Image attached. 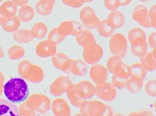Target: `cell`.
<instances>
[{"mask_svg": "<svg viewBox=\"0 0 156 116\" xmlns=\"http://www.w3.org/2000/svg\"><path fill=\"white\" fill-rule=\"evenodd\" d=\"M155 59L153 56L151 52H147L144 56L140 57V64L147 71H154L156 67Z\"/></svg>", "mask_w": 156, "mask_h": 116, "instance_id": "obj_26", "label": "cell"}, {"mask_svg": "<svg viewBox=\"0 0 156 116\" xmlns=\"http://www.w3.org/2000/svg\"><path fill=\"white\" fill-rule=\"evenodd\" d=\"M38 3L42 9L49 16L53 11L55 0H39Z\"/></svg>", "mask_w": 156, "mask_h": 116, "instance_id": "obj_35", "label": "cell"}, {"mask_svg": "<svg viewBox=\"0 0 156 116\" xmlns=\"http://www.w3.org/2000/svg\"><path fill=\"white\" fill-rule=\"evenodd\" d=\"M34 111L27 107L25 103H23L18 108L19 116H31Z\"/></svg>", "mask_w": 156, "mask_h": 116, "instance_id": "obj_41", "label": "cell"}, {"mask_svg": "<svg viewBox=\"0 0 156 116\" xmlns=\"http://www.w3.org/2000/svg\"><path fill=\"white\" fill-rule=\"evenodd\" d=\"M74 116H83V115H80V114H79V113H77V114L74 115Z\"/></svg>", "mask_w": 156, "mask_h": 116, "instance_id": "obj_56", "label": "cell"}, {"mask_svg": "<svg viewBox=\"0 0 156 116\" xmlns=\"http://www.w3.org/2000/svg\"><path fill=\"white\" fill-rule=\"evenodd\" d=\"M138 1H140L141 2H149L150 0H138Z\"/></svg>", "mask_w": 156, "mask_h": 116, "instance_id": "obj_54", "label": "cell"}, {"mask_svg": "<svg viewBox=\"0 0 156 116\" xmlns=\"http://www.w3.org/2000/svg\"><path fill=\"white\" fill-rule=\"evenodd\" d=\"M0 116H19L17 106L5 99H0Z\"/></svg>", "mask_w": 156, "mask_h": 116, "instance_id": "obj_16", "label": "cell"}, {"mask_svg": "<svg viewBox=\"0 0 156 116\" xmlns=\"http://www.w3.org/2000/svg\"><path fill=\"white\" fill-rule=\"evenodd\" d=\"M20 24H21V21L18 17L15 16L4 20L0 23V25L4 31L7 33H14L19 29Z\"/></svg>", "mask_w": 156, "mask_h": 116, "instance_id": "obj_19", "label": "cell"}, {"mask_svg": "<svg viewBox=\"0 0 156 116\" xmlns=\"http://www.w3.org/2000/svg\"><path fill=\"white\" fill-rule=\"evenodd\" d=\"M104 4L105 9L110 12L117 11L120 6L119 0H104Z\"/></svg>", "mask_w": 156, "mask_h": 116, "instance_id": "obj_37", "label": "cell"}, {"mask_svg": "<svg viewBox=\"0 0 156 116\" xmlns=\"http://www.w3.org/2000/svg\"><path fill=\"white\" fill-rule=\"evenodd\" d=\"M17 6L11 1H6L0 6V23L4 20L16 16Z\"/></svg>", "mask_w": 156, "mask_h": 116, "instance_id": "obj_14", "label": "cell"}, {"mask_svg": "<svg viewBox=\"0 0 156 116\" xmlns=\"http://www.w3.org/2000/svg\"><path fill=\"white\" fill-rule=\"evenodd\" d=\"M148 17L149 20L151 25L152 28H155L156 27V6L153 5L151 7L149 11H148Z\"/></svg>", "mask_w": 156, "mask_h": 116, "instance_id": "obj_38", "label": "cell"}, {"mask_svg": "<svg viewBox=\"0 0 156 116\" xmlns=\"http://www.w3.org/2000/svg\"><path fill=\"white\" fill-rule=\"evenodd\" d=\"M4 92L7 100L12 103H20L29 96V89L22 78H12L4 85Z\"/></svg>", "mask_w": 156, "mask_h": 116, "instance_id": "obj_1", "label": "cell"}, {"mask_svg": "<svg viewBox=\"0 0 156 116\" xmlns=\"http://www.w3.org/2000/svg\"><path fill=\"white\" fill-rule=\"evenodd\" d=\"M99 35L103 38H109L114 34L115 29L110 24L107 20H100L99 24L97 27Z\"/></svg>", "mask_w": 156, "mask_h": 116, "instance_id": "obj_23", "label": "cell"}, {"mask_svg": "<svg viewBox=\"0 0 156 116\" xmlns=\"http://www.w3.org/2000/svg\"><path fill=\"white\" fill-rule=\"evenodd\" d=\"M132 0H119L120 6H126L130 4Z\"/></svg>", "mask_w": 156, "mask_h": 116, "instance_id": "obj_47", "label": "cell"}, {"mask_svg": "<svg viewBox=\"0 0 156 116\" xmlns=\"http://www.w3.org/2000/svg\"><path fill=\"white\" fill-rule=\"evenodd\" d=\"M12 38L15 41L21 44H27L34 40L31 30L18 29L12 34Z\"/></svg>", "mask_w": 156, "mask_h": 116, "instance_id": "obj_20", "label": "cell"}, {"mask_svg": "<svg viewBox=\"0 0 156 116\" xmlns=\"http://www.w3.org/2000/svg\"><path fill=\"white\" fill-rule=\"evenodd\" d=\"M4 57V52L3 51L2 47L0 46V59H3Z\"/></svg>", "mask_w": 156, "mask_h": 116, "instance_id": "obj_50", "label": "cell"}, {"mask_svg": "<svg viewBox=\"0 0 156 116\" xmlns=\"http://www.w3.org/2000/svg\"><path fill=\"white\" fill-rule=\"evenodd\" d=\"M76 40L77 43L83 47V49L97 43L94 35L88 29L83 30L81 34L76 37Z\"/></svg>", "mask_w": 156, "mask_h": 116, "instance_id": "obj_17", "label": "cell"}, {"mask_svg": "<svg viewBox=\"0 0 156 116\" xmlns=\"http://www.w3.org/2000/svg\"><path fill=\"white\" fill-rule=\"evenodd\" d=\"M146 91L151 96H155V81L151 80L146 85Z\"/></svg>", "mask_w": 156, "mask_h": 116, "instance_id": "obj_42", "label": "cell"}, {"mask_svg": "<svg viewBox=\"0 0 156 116\" xmlns=\"http://www.w3.org/2000/svg\"><path fill=\"white\" fill-rule=\"evenodd\" d=\"M72 85V83L68 77L60 76L50 85V92L54 96H60L64 92H67Z\"/></svg>", "mask_w": 156, "mask_h": 116, "instance_id": "obj_8", "label": "cell"}, {"mask_svg": "<svg viewBox=\"0 0 156 116\" xmlns=\"http://www.w3.org/2000/svg\"><path fill=\"white\" fill-rule=\"evenodd\" d=\"M17 6H23L29 3V0H11Z\"/></svg>", "mask_w": 156, "mask_h": 116, "instance_id": "obj_45", "label": "cell"}, {"mask_svg": "<svg viewBox=\"0 0 156 116\" xmlns=\"http://www.w3.org/2000/svg\"><path fill=\"white\" fill-rule=\"evenodd\" d=\"M52 112L55 116H70L71 112L67 102L61 98L54 100L51 104Z\"/></svg>", "mask_w": 156, "mask_h": 116, "instance_id": "obj_13", "label": "cell"}, {"mask_svg": "<svg viewBox=\"0 0 156 116\" xmlns=\"http://www.w3.org/2000/svg\"><path fill=\"white\" fill-rule=\"evenodd\" d=\"M129 116H137V114H136V113H132Z\"/></svg>", "mask_w": 156, "mask_h": 116, "instance_id": "obj_55", "label": "cell"}, {"mask_svg": "<svg viewBox=\"0 0 156 116\" xmlns=\"http://www.w3.org/2000/svg\"><path fill=\"white\" fill-rule=\"evenodd\" d=\"M148 44L147 40H142L130 44V51L133 55L137 57H142L147 53Z\"/></svg>", "mask_w": 156, "mask_h": 116, "instance_id": "obj_21", "label": "cell"}, {"mask_svg": "<svg viewBox=\"0 0 156 116\" xmlns=\"http://www.w3.org/2000/svg\"><path fill=\"white\" fill-rule=\"evenodd\" d=\"M58 30L60 34L65 37L69 36L76 37L81 34L83 27L78 21L66 20L61 22V24L58 27Z\"/></svg>", "mask_w": 156, "mask_h": 116, "instance_id": "obj_7", "label": "cell"}, {"mask_svg": "<svg viewBox=\"0 0 156 116\" xmlns=\"http://www.w3.org/2000/svg\"><path fill=\"white\" fill-rule=\"evenodd\" d=\"M36 11L37 13L40 15V16H49V15L47 14L46 12H44L43 10L42 9V8L40 7V4L38 3V2H37L36 4Z\"/></svg>", "mask_w": 156, "mask_h": 116, "instance_id": "obj_46", "label": "cell"}, {"mask_svg": "<svg viewBox=\"0 0 156 116\" xmlns=\"http://www.w3.org/2000/svg\"><path fill=\"white\" fill-rule=\"evenodd\" d=\"M128 40L130 43L140 41L142 40H147V36L144 31L140 28H133L130 29L128 34Z\"/></svg>", "mask_w": 156, "mask_h": 116, "instance_id": "obj_28", "label": "cell"}, {"mask_svg": "<svg viewBox=\"0 0 156 116\" xmlns=\"http://www.w3.org/2000/svg\"><path fill=\"white\" fill-rule=\"evenodd\" d=\"M61 1L65 6L73 9H79L84 4L83 0H61Z\"/></svg>", "mask_w": 156, "mask_h": 116, "instance_id": "obj_39", "label": "cell"}, {"mask_svg": "<svg viewBox=\"0 0 156 116\" xmlns=\"http://www.w3.org/2000/svg\"><path fill=\"white\" fill-rule=\"evenodd\" d=\"M73 60L71 59H69L65 63L62 65V67H61V70L62 72H63L65 74H68L70 73V70H71V66H72V63Z\"/></svg>", "mask_w": 156, "mask_h": 116, "instance_id": "obj_44", "label": "cell"}, {"mask_svg": "<svg viewBox=\"0 0 156 116\" xmlns=\"http://www.w3.org/2000/svg\"><path fill=\"white\" fill-rule=\"evenodd\" d=\"M115 76L125 79H129L130 77V67L129 65L123 62L122 67H121L119 72H117V74H115Z\"/></svg>", "mask_w": 156, "mask_h": 116, "instance_id": "obj_36", "label": "cell"}, {"mask_svg": "<svg viewBox=\"0 0 156 116\" xmlns=\"http://www.w3.org/2000/svg\"><path fill=\"white\" fill-rule=\"evenodd\" d=\"M130 77L139 78L144 79L147 77V71L146 70L140 63H135L130 66Z\"/></svg>", "mask_w": 156, "mask_h": 116, "instance_id": "obj_29", "label": "cell"}, {"mask_svg": "<svg viewBox=\"0 0 156 116\" xmlns=\"http://www.w3.org/2000/svg\"><path fill=\"white\" fill-rule=\"evenodd\" d=\"M95 89H96V93L98 97L106 101L113 100L117 95L115 88L110 84H108V83H104L102 84L97 85Z\"/></svg>", "mask_w": 156, "mask_h": 116, "instance_id": "obj_12", "label": "cell"}, {"mask_svg": "<svg viewBox=\"0 0 156 116\" xmlns=\"http://www.w3.org/2000/svg\"><path fill=\"white\" fill-rule=\"evenodd\" d=\"M90 74L91 79L97 84V85L105 83L108 77V70L102 65L97 63L93 65L90 68Z\"/></svg>", "mask_w": 156, "mask_h": 116, "instance_id": "obj_11", "label": "cell"}, {"mask_svg": "<svg viewBox=\"0 0 156 116\" xmlns=\"http://www.w3.org/2000/svg\"><path fill=\"white\" fill-rule=\"evenodd\" d=\"M94 1V0H83V3H90V2H92Z\"/></svg>", "mask_w": 156, "mask_h": 116, "instance_id": "obj_52", "label": "cell"}, {"mask_svg": "<svg viewBox=\"0 0 156 116\" xmlns=\"http://www.w3.org/2000/svg\"><path fill=\"white\" fill-rule=\"evenodd\" d=\"M2 2H3V0H0V4H1Z\"/></svg>", "mask_w": 156, "mask_h": 116, "instance_id": "obj_58", "label": "cell"}, {"mask_svg": "<svg viewBox=\"0 0 156 116\" xmlns=\"http://www.w3.org/2000/svg\"><path fill=\"white\" fill-rule=\"evenodd\" d=\"M88 70L87 65L81 60H73L70 72L76 76H83Z\"/></svg>", "mask_w": 156, "mask_h": 116, "instance_id": "obj_24", "label": "cell"}, {"mask_svg": "<svg viewBox=\"0 0 156 116\" xmlns=\"http://www.w3.org/2000/svg\"><path fill=\"white\" fill-rule=\"evenodd\" d=\"M128 79H122V78L118 77L115 75L112 76V84L114 85V87H117L119 88H124L126 86Z\"/></svg>", "mask_w": 156, "mask_h": 116, "instance_id": "obj_40", "label": "cell"}, {"mask_svg": "<svg viewBox=\"0 0 156 116\" xmlns=\"http://www.w3.org/2000/svg\"><path fill=\"white\" fill-rule=\"evenodd\" d=\"M65 39V37L62 36L58 32V27H55V28L52 29L49 33L48 36H47V40L56 45L61 43Z\"/></svg>", "mask_w": 156, "mask_h": 116, "instance_id": "obj_34", "label": "cell"}, {"mask_svg": "<svg viewBox=\"0 0 156 116\" xmlns=\"http://www.w3.org/2000/svg\"><path fill=\"white\" fill-rule=\"evenodd\" d=\"M4 76L1 71H0V88H4Z\"/></svg>", "mask_w": 156, "mask_h": 116, "instance_id": "obj_48", "label": "cell"}, {"mask_svg": "<svg viewBox=\"0 0 156 116\" xmlns=\"http://www.w3.org/2000/svg\"><path fill=\"white\" fill-rule=\"evenodd\" d=\"M156 33L153 32L151 34H149V36L148 37L147 39V44L149 45L150 47H151L152 49H154L156 47Z\"/></svg>", "mask_w": 156, "mask_h": 116, "instance_id": "obj_43", "label": "cell"}, {"mask_svg": "<svg viewBox=\"0 0 156 116\" xmlns=\"http://www.w3.org/2000/svg\"><path fill=\"white\" fill-rule=\"evenodd\" d=\"M44 116H48V115H44Z\"/></svg>", "mask_w": 156, "mask_h": 116, "instance_id": "obj_59", "label": "cell"}, {"mask_svg": "<svg viewBox=\"0 0 156 116\" xmlns=\"http://www.w3.org/2000/svg\"><path fill=\"white\" fill-rule=\"evenodd\" d=\"M115 116H124V115H121V114H117V115H116Z\"/></svg>", "mask_w": 156, "mask_h": 116, "instance_id": "obj_57", "label": "cell"}, {"mask_svg": "<svg viewBox=\"0 0 156 116\" xmlns=\"http://www.w3.org/2000/svg\"><path fill=\"white\" fill-rule=\"evenodd\" d=\"M25 54V51L23 47L14 45L10 47L8 51V56L9 59L12 60H17L22 59Z\"/></svg>", "mask_w": 156, "mask_h": 116, "instance_id": "obj_31", "label": "cell"}, {"mask_svg": "<svg viewBox=\"0 0 156 116\" xmlns=\"http://www.w3.org/2000/svg\"><path fill=\"white\" fill-rule=\"evenodd\" d=\"M80 20L83 27L88 30L97 29L100 20L92 7L85 6L80 11Z\"/></svg>", "mask_w": 156, "mask_h": 116, "instance_id": "obj_5", "label": "cell"}, {"mask_svg": "<svg viewBox=\"0 0 156 116\" xmlns=\"http://www.w3.org/2000/svg\"><path fill=\"white\" fill-rule=\"evenodd\" d=\"M151 53H152V55H153V56L154 57L155 59H156V49H155V48L153 49V51L151 52Z\"/></svg>", "mask_w": 156, "mask_h": 116, "instance_id": "obj_51", "label": "cell"}, {"mask_svg": "<svg viewBox=\"0 0 156 116\" xmlns=\"http://www.w3.org/2000/svg\"><path fill=\"white\" fill-rule=\"evenodd\" d=\"M126 86L131 92H139L142 86V79L134 77H130L128 79Z\"/></svg>", "mask_w": 156, "mask_h": 116, "instance_id": "obj_33", "label": "cell"}, {"mask_svg": "<svg viewBox=\"0 0 156 116\" xmlns=\"http://www.w3.org/2000/svg\"><path fill=\"white\" fill-rule=\"evenodd\" d=\"M35 16V11L32 6L29 5L21 6L17 12V17L21 22H31Z\"/></svg>", "mask_w": 156, "mask_h": 116, "instance_id": "obj_22", "label": "cell"}, {"mask_svg": "<svg viewBox=\"0 0 156 116\" xmlns=\"http://www.w3.org/2000/svg\"><path fill=\"white\" fill-rule=\"evenodd\" d=\"M4 92V88H0V97L2 96Z\"/></svg>", "mask_w": 156, "mask_h": 116, "instance_id": "obj_53", "label": "cell"}, {"mask_svg": "<svg viewBox=\"0 0 156 116\" xmlns=\"http://www.w3.org/2000/svg\"><path fill=\"white\" fill-rule=\"evenodd\" d=\"M109 49L113 56L124 58L128 52V40L124 35L120 33L113 34L109 40Z\"/></svg>", "mask_w": 156, "mask_h": 116, "instance_id": "obj_3", "label": "cell"}, {"mask_svg": "<svg viewBox=\"0 0 156 116\" xmlns=\"http://www.w3.org/2000/svg\"><path fill=\"white\" fill-rule=\"evenodd\" d=\"M137 116H153L151 113L149 112H142L140 113V114H137Z\"/></svg>", "mask_w": 156, "mask_h": 116, "instance_id": "obj_49", "label": "cell"}, {"mask_svg": "<svg viewBox=\"0 0 156 116\" xmlns=\"http://www.w3.org/2000/svg\"><path fill=\"white\" fill-rule=\"evenodd\" d=\"M27 107L33 111L39 112L42 114L47 113L51 107V102L46 95L34 94L27 98L25 102Z\"/></svg>", "mask_w": 156, "mask_h": 116, "instance_id": "obj_4", "label": "cell"}, {"mask_svg": "<svg viewBox=\"0 0 156 116\" xmlns=\"http://www.w3.org/2000/svg\"><path fill=\"white\" fill-rule=\"evenodd\" d=\"M125 20L124 13L118 10L110 12L107 19L108 22L115 29L122 28L124 26Z\"/></svg>", "mask_w": 156, "mask_h": 116, "instance_id": "obj_18", "label": "cell"}, {"mask_svg": "<svg viewBox=\"0 0 156 116\" xmlns=\"http://www.w3.org/2000/svg\"><path fill=\"white\" fill-rule=\"evenodd\" d=\"M56 53V45L50 42L48 40H45L39 42L36 47V55L40 58H42V59L52 57Z\"/></svg>", "mask_w": 156, "mask_h": 116, "instance_id": "obj_10", "label": "cell"}, {"mask_svg": "<svg viewBox=\"0 0 156 116\" xmlns=\"http://www.w3.org/2000/svg\"><path fill=\"white\" fill-rule=\"evenodd\" d=\"M76 90L78 95L83 100L92 97L96 92V89L90 83L85 81L76 85Z\"/></svg>", "mask_w": 156, "mask_h": 116, "instance_id": "obj_15", "label": "cell"}, {"mask_svg": "<svg viewBox=\"0 0 156 116\" xmlns=\"http://www.w3.org/2000/svg\"><path fill=\"white\" fill-rule=\"evenodd\" d=\"M67 95L68 97V99L70 102L74 106V107H79L80 104L83 102V100L81 99L78 95L76 90V85H72V86L69 88V89L67 90Z\"/></svg>", "mask_w": 156, "mask_h": 116, "instance_id": "obj_30", "label": "cell"}, {"mask_svg": "<svg viewBox=\"0 0 156 116\" xmlns=\"http://www.w3.org/2000/svg\"><path fill=\"white\" fill-rule=\"evenodd\" d=\"M132 18L135 22L145 28H152L148 17V9L142 4L137 5L132 13Z\"/></svg>", "mask_w": 156, "mask_h": 116, "instance_id": "obj_9", "label": "cell"}, {"mask_svg": "<svg viewBox=\"0 0 156 116\" xmlns=\"http://www.w3.org/2000/svg\"><path fill=\"white\" fill-rule=\"evenodd\" d=\"M17 72L22 79L34 84H39L43 80L44 74L42 68L33 64L28 60H23L17 66Z\"/></svg>", "mask_w": 156, "mask_h": 116, "instance_id": "obj_2", "label": "cell"}, {"mask_svg": "<svg viewBox=\"0 0 156 116\" xmlns=\"http://www.w3.org/2000/svg\"><path fill=\"white\" fill-rule=\"evenodd\" d=\"M69 58L66 54L62 52L56 53L54 56L51 57V63L55 68L60 70L65 63H66Z\"/></svg>", "mask_w": 156, "mask_h": 116, "instance_id": "obj_32", "label": "cell"}, {"mask_svg": "<svg viewBox=\"0 0 156 116\" xmlns=\"http://www.w3.org/2000/svg\"><path fill=\"white\" fill-rule=\"evenodd\" d=\"M104 51L101 46L95 43L83 49V57L86 64L95 65L102 59Z\"/></svg>", "mask_w": 156, "mask_h": 116, "instance_id": "obj_6", "label": "cell"}, {"mask_svg": "<svg viewBox=\"0 0 156 116\" xmlns=\"http://www.w3.org/2000/svg\"><path fill=\"white\" fill-rule=\"evenodd\" d=\"M48 29L47 25L43 22H37L32 27L31 32L34 38L42 39L47 36Z\"/></svg>", "mask_w": 156, "mask_h": 116, "instance_id": "obj_25", "label": "cell"}, {"mask_svg": "<svg viewBox=\"0 0 156 116\" xmlns=\"http://www.w3.org/2000/svg\"><path fill=\"white\" fill-rule=\"evenodd\" d=\"M123 61L122 58L117 56H112L109 58L107 61V70L113 75L117 74L120 70Z\"/></svg>", "mask_w": 156, "mask_h": 116, "instance_id": "obj_27", "label": "cell"}]
</instances>
